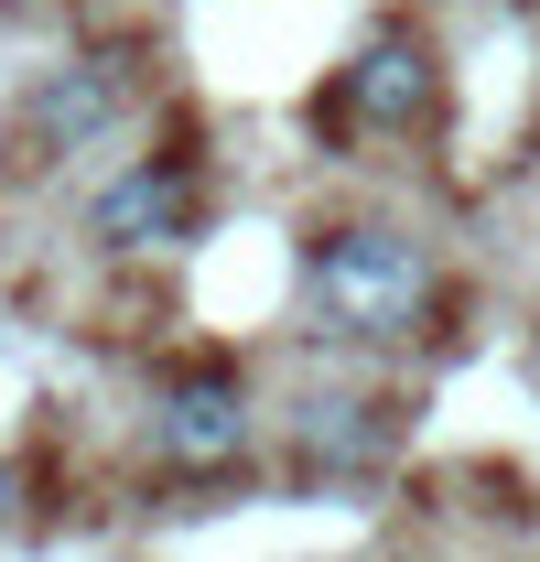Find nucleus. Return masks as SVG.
<instances>
[{"mask_svg":"<svg viewBox=\"0 0 540 562\" xmlns=\"http://www.w3.org/2000/svg\"><path fill=\"white\" fill-rule=\"evenodd\" d=\"M432 303V260L410 227H336L314 238V314L336 336H410Z\"/></svg>","mask_w":540,"mask_h":562,"instance_id":"1","label":"nucleus"},{"mask_svg":"<svg viewBox=\"0 0 540 562\" xmlns=\"http://www.w3.org/2000/svg\"><path fill=\"white\" fill-rule=\"evenodd\" d=\"M151 454H162L173 476H227V465L249 454V390H238L227 368L162 379V390H151Z\"/></svg>","mask_w":540,"mask_h":562,"instance_id":"2","label":"nucleus"},{"mask_svg":"<svg viewBox=\"0 0 540 562\" xmlns=\"http://www.w3.org/2000/svg\"><path fill=\"white\" fill-rule=\"evenodd\" d=\"M432 98H443V66H432V44H410V33H379V44L336 76V120L346 131H421Z\"/></svg>","mask_w":540,"mask_h":562,"instance_id":"3","label":"nucleus"},{"mask_svg":"<svg viewBox=\"0 0 540 562\" xmlns=\"http://www.w3.org/2000/svg\"><path fill=\"white\" fill-rule=\"evenodd\" d=\"M120 109H131V66H120V55H76V66H55L44 87H33L22 131L44 140V151H87Z\"/></svg>","mask_w":540,"mask_h":562,"instance_id":"4","label":"nucleus"},{"mask_svg":"<svg viewBox=\"0 0 540 562\" xmlns=\"http://www.w3.org/2000/svg\"><path fill=\"white\" fill-rule=\"evenodd\" d=\"M195 227V173L162 151V162H131L109 195H98V238L109 249H151V238H184Z\"/></svg>","mask_w":540,"mask_h":562,"instance_id":"5","label":"nucleus"},{"mask_svg":"<svg viewBox=\"0 0 540 562\" xmlns=\"http://www.w3.org/2000/svg\"><path fill=\"white\" fill-rule=\"evenodd\" d=\"M292 432H303V465H325V476H357V465H379V454H390V412H379V401H357V390H314Z\"/></svg>","mask_w":540,"mask_h":562,"instance_id":"6","label":"nucleus"},{"mask_svg":"<svg viewBox=\"0 0 540 562\" xmlns=\"http://www.w3.org/2000/svg\"><path fill=\"white\" fill-rule=\"evenodd\" d=\"M11 508H22V476H11V465H0V530H11Z\"/></svg>","mask_w":540,"mask_h":562,"instance_id":"7","label":"nucleus"}]
</instances>
